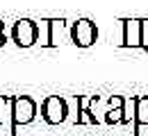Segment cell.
Returning a JSON list of instances; mask_svg holds the SVG:
<instances>
[{"mask_svg": "<svg viewBox=\"0 0 148 136\" xmlns=\"http://www.w3.org/2000/svg\"><path fill=\"white\" fill-rule=\"evenodd\" d=\"M0 41H2V39H0Z\"/></svg>", "mask_w": 148, "mask_h": 136, "instance_id": "52a82bcc", "label": "cell"}, {"mask_svg": "<svg viewBox=\"0 0 148 136\" xmlns=\"http://www.w3.org/2000/svg\"><path fill=\"white\" fill-rule=\"evenodd\" d=\"M125 41L128 43H141V37H139V23L137 20H128V34H125Z\"/></svg>", "mask_w": 148, "mask_h": 136, "instance_id": "5b68a950", "label": "cell"}, {"mask_svg": "<svg viewBox=\"0 0 148 136\" xmlns=\"http://www.w3.org/2000/svg\"><path fill=\"white\" fill-rule=\"evenodd\" d=\"M46 118H48L50 122H59V120L64 118V104H62L59 97H50V100L46 102Z\"/></svg>", "mask_w": 148, "mask_h": 136, "instance_id": "277c9868", "label": "cell"}, {"mask_svg": "<svg viewBox=\"0 0 148 136\" xmlns=\"http://www.w3.org/2000/svg\"><path fill=\"white\" fill-rule=\"evenodd\" d=\"M32 114H34V104H32L30 97L16 100V104H14V120L16 122H27L32 118Z\"/></svg>", "mask_w": 148, "mask_h": 136, "instance_id": "7a4b0ae2", "label": "cell"}, {"mask_svg": "<svg viewBox=\"0 0 148 136\" xmlns=\"http://www.w3.org/2000/svg\"><path fill=\"white\" fill-rule=\"evenodd\" d=\"M139 122H148V97L139 100Z\"/></svg>", "mask_w": 148, "mask_h": 136, "instance_id": "8992f818", "label": "cell"}, {"mask_svg": "<svg viewBox=\"0 0 148 136\" xmlns=\"http://www.w3.org/2000/svg\"><path fill=\"white\" fill-rule=\"evenodd\" d=\"M73 37H75V43H80V45H89V43L96 39L93 25L89 23V20H80V23H75Z\"/></svg>", "mask_w": 148, "mask_h": 136, "instance_id": "6da1fadb", "label": "cell"}, {"mask_svg": "<svg viewBox=\"0 0 148 136\" xmlns=\"http://www.w3.org/2000/svg\"><path fill=\"white\" fill-rule=\"evenodd\" d=\"M16 41L21 45H30L34 41V27H32L30 20H21L16 25Z\"/></svg>", "mask_w": 148, "mask_h": 136, "instance_id": "3957f363", "label": "cell"}]
</instances>
